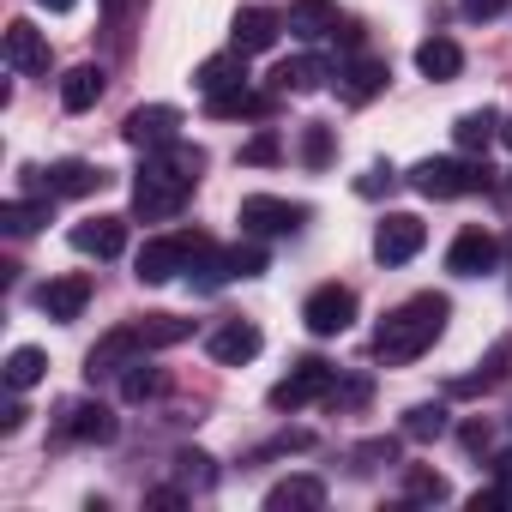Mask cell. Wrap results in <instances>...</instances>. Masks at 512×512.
I'll list each match as a JSON object with an SVG mask.
<instances>
[{
  "instance_id": "cell-1",
  "label": "cell",
  "mask_w": 512,
  "mask_h": 512,
  "mask_svg": "<svg viewBox=\"0 0 512 512\" xmlns=\"http://www.w3.org/2000/svg\"><path fill=\"white\" fill-rule=\"evenodd\" d=\"M446 314H452V302L446 296H410L404 308H392L386 320H380V332H374V362L380 368H404V362H416L440 332H446Z\"/></svg>"
},
{
  "instance_id": "cell-2",
  "label": "cell",
  "mask_w": 512,
  "mask_h": 512,
  "mask_svg": "<svg viewBox=\"0 0 512 512\" xmlns=\"http://www.w3.org/2000/svg\"><path fill=\"white\" fill-rule=\"evenodd\" d=\"M205 253H211V235H205V229L151 235V241L139 247V260H133V278H139V284H169L175 272H193Z\"/></svg>"
},
{
  "instance_id": "cell-3",
  "label": "cell",
  "mask_w": 512,
  "mask_h": 512,
  "mask_svg": "<svg viewBox=\"0 0 512 512\" xmlns=\"http://www.w3.org/2000/svg\"><path fill=\"white\" fill-rule=\"evenodd\" d=\"M410 187L422 199H458V193H482L488 187V169L482 163H464V157H428L410 169Z\"/></svg>"
},
{
  "instance_id": "cell-4",
  "label": "cell",
  "mask_w": 512,
  "mask_h": 512,
  "mask_svg": "<svg viewBox=\"0 0 512 512\" xmlns=\"http://www.w3.org/2000/svg\"><path fill=\"white\" fill-rule=\"evenodd\" d=\"M187 181L181 175H169L151 151H145V169H139V181H133V217H145V223H163V217H175L181 205H187Z\"/></svg>"
},
{
  "instance_id": "cell-5",
  "label": "cell",
  "mask_w": 512,
  "mask_h": 512,
  "mask_svg": "<svg viewBox=\"0 0 512 512\" xmlns=\"http://www.w3.org/2000/svg\"><path fill=\"white\" fill-rule=\"evenodd\" d=\"M302 320H308L314 338L350 332V326H356V290H350V284H320V290L302 302Z\"/></svg>"
},
{
  "instance_id": "cell-6",
  "label": "cell",
  "mask_w": 512,
  "mask_h": 512,
  "mask_svg": "<svg viewBox=\"0 0 512 512\" xmlns=\"http://www.w3.org/2000/svg\"><path fill=\"white\" fill-rule=\"evenodd\" d=\"M332 386H338V368L320 362V356H308V362L290 368V380L272 386V410H302V404H314V398H332Z\"/></svg>"
},
{
  "instance_id": "cell-7",
  "label": "cell",
  "mask_w": 512,
  "mask_h": 512,
  "mask_svg": "<svg viewBox=\"0 0 512 512\" xmlns=\"http://www.w3.org/2000/svg\"><path fill=\"white\" fill-rule=\"evenodd\" d=\"M422 241H428V223L416 211H392L374 229V260L380 266H404V260H416V253H422Z\"/></svg>"
},
{
  "instance_id": "cell-8",
  "label": "cell",
  "mask_w": 512,
  "mask_h": 512,
  "mask_svg": "<svg viewBox=\"0 0 512 512\" xmlns=\"http://www.w3.org/2000/svg\"><path fill=\"white\" fill-rule=\"evenodd\" d=\"M302 223H308V205H290L278 193H247L241 199V229H253V235H296Z\"/></svg>"
},
{
  "instance_id": "cell-9",
  "label": "cell",
  "mask_w": 512,
  "mask_h": 512,
  "mask_svg": "<svg viewBox=\"0 0 512 512\" xmlns=\"http://www.w3.org/2000/svg\"><path fill=\"white\" fill-rule=\"evenodd\" d=\"M494 266H500V241H494L482 223H470V229L452 235V247H446V272H458V278H488Z\"/></svg>"
},
{
  "instance_id": "cell-10",
  "label": "cell",
  "mask_w": 512,
  "mask_h": 512,
  "mask_svg": "<svg viewBox=\"0 0 512 512\" xmlns=\"http://www.w3.org/2000/svg\"><path fill=\"white\" fill-rule=\"evenodd\" d=\"M121 139L139 145V151H163V145L181 139V109H169V103H145V109H133V115L121 121Z\"/></svg>"
},
{
  "instance_id": "cell-11",
  "label": "cell",
  "mask_w": 512,
  "mask_h": 512,
  "mask_svg": "<svg viewBox=\"0 0 512 512\" xmlns=\"http://www.w3.org/2000/svg\"><path fill=\"white\" fill-rule=\"evenodd\" d=\"M151 344H145V332H139V320L133 326H115V332H103L97 344H91V356H85V368H91V380L97 374H121L127 362H139Z\"/></svg>"
},
{
  "instance_id": "cell-12",
  "label": "cell",
  "mask_w": 512,
  "mask_h": 512,
  "mask_svg": "<svg viewBox=\"0 0 512 512\" xmlns=\"http://www.w3.org/2000/svg\"><path fill=\"white\" fill-rule=\"evenodd\" d=\"M7 67H13V73H25V79H49L55 55H49L43 31H37L31 19H13V25H7Z\"/></svg>"
},
{
  "instance_id": "cell-13",
  "label": "cell",
  "mask_w": 512,
  "mask_h": 512,
  "mask_svg": "<svg viewBox=\"0 0 512 512\" xmlns=\"http://www.w3.org/2000/svg\"><path fill=\"white\" fill-rule=\"evenodd\" d=\"M67 241L79 253H91V260H121L127 253V217H85L67 229Z\"/></svg>"
},
{
  "instance_id": "cell-14",
  "label": "cell",
  "mask_w": 512,
  "mask_h": 512,
  "mask_svg": "<svg viewBox=\"0 0 512 512\" xmlns=\"http://www.w3.org/2000/svg\"><path fill=\"white\" fill-rule=\"evenodd\" d=\"M85 302H91V278L85 272H67V278H49L43 290H37V308L49 314V320H79L85 314Z\"/></svg>"
},
{
  "instance_id": "cell-15",
  "label": "cell",
  "mask_w": 512,
  "mask_h": 512,
  "mask_svg": "<svg viewBox=\"0 0 512 512\" xmlns=\"http://www.w3.org/2000/svg\"><path fill=\"white\" fill-rule=\"evenodd\" d=\"M103 91H109V73H103L97 61H79V67H67V73H61V109H67V115L97 109V103H103Z\"/></svg>"
},
{
  "instance_id": "cell-16",
  "label": "cell",
  "mask_w": 512,
  "mask_h": 512,
  "mask_svg": "<svg viewBox=\"0 0 512 512\" xmlns=\"http://www.w3.org/2000/svg\"><path fill=\"white\" fill-rule=\"evenodd\" d=\"M109 175L103 169H91L85 157H61V163H49L43 169V187H49V199H85V193H97Z\"/></svg>"
},
{
  "instance_id": "cell-17",
  "label": "cell",
  "mask_w": 512,
  "mask_h": 512,
  "mask_svg": "<svg viewBox=\"0 0 512 512\" xmlns=\"http://www.w3.org/2000/svg\"><path fill=\"white\" fill-rule=\"evenodd\" d=\"M61 434H67V440H85V446H109V440L121 434V422H115L109 404H67Z\"/></svg>"
},
{
  "instance_id": "cell-18",
  "label": "cell",
  "mask_w": 512,
  "mask_h": 512,
  "mask_svg": "<svg viewBox=\"0 0 512 512\" xmlns=\"http://www.w3.org/2000/svg\"><path fill=\"white\" fill-rule=\"evenodd\" d=\"M205 350H211V362H223V368H241V362H253V356H260V326L229 320V326H217V332L205 338Z\"/></svg>"
},
{
  "instance_id": "cell-19",
  "label": "cell",
  "mask_w": 512,
  "mask_h": 512,
  "mask_svg": "<svg viewBox=\"0 0 512 512\" xmlns=\"http://www.w3.org/2000/svg\"><path fill=\"white\" fill-rule=\"evenodd\" d=\"M386 79H392V67L374 61V55H362V61H350V67L338 73V97H344V103H374V97L386 91Z\"/></svg>"
},
{
  "instance_id": "cell-20",
  "label": "cell",
  "mask_w": 512,
  "mask_h": 512,
  "mask_svg": "<svg viewBox=\"0 0 512 512\" xmlns=\"http://www.w3.org/2000/svg\"><path fill=\"white\" fill-rule=\"evenodd\" d=\"M338 7L332 0H290V19H284V31H296V37H308V43H320V37H338Z\"/></svg>"
},
{
  "instance_id": "cell-21",
  "label": "cell",
  "mask_w": 512,
  "mask_h": 512,
  "mask_svg": "<svg viewBox=\"0 0 512 512\" xmlns=\"http://www.w3.org/2000/svg\"><path fill=\"white\" fill-rule=\"evenodd\" d=\"M193 85H199L205 97H223V91H241V85H247V55H241V49H229V55H211V61H199V73H193Z\"/></svg>"
},
{
  "instance_id": "cell-22",
  "label": "cell",
  "mask_w": 512,
  "mask_h": 512,
  "mask_svg": "<svg viewBox=\"0 0 512 512\" xmlns=\"http://www.w3.org/2000/svg\"><path fill=\"white\" fill-rule=\"evenodd\" d=\"M326 506V482L320 476H284L266 494V512H320Z\"/></svg>"
},
{
  "instance_id": "cell-23",
  "label": "cell",
  "mask_w": 512,
  "mask_h": 512,
  "mask_svg": "<svg viewBox=\"0 0 512 512\" xmlns=\"http://www.w3.org/2000/svg\"><path fill=\"white\" fill-rule=\"evenodd\" d=\"M278 31H284V19H278V13H266V7L235 13V49H241V55H266V49L278 43Z\"/></svg>"
},
{
  "instance_id": "cell-24",
  "label": "cell",
  "mask_w": 512,
  "mask_h": 512,
  "mask_svg": "<svg viewBox=\"0 0 512 512\" xmlns=\"http://www.w3.org/2000/svg\"><path fill=\"white\" fill-rule=\"evenodd\" d=\"M416 67H422V79L446 85V79L464 73V49H458L452 37H428V43H416Z\"/></svg>"
},
{
  "instance_id": "cell-25",
  "label": "cell",
  "mask_w": 512,
  "mask_h": 512,
  "mask_svg": "<svg viewBox=\"0 0 512 512\" xmlns=\"http://www.w3.org/2000/svg\"><path fill=\"white\" fill-rule=\"evenodd\" d=\"M272 85H278L284 97H308V91L326 85V61H320V55H296V61H284V67L272 73Z\"/></svg>"
},
{
  "instance_id": "cell-26",
  "label": "cell",
  "mask_w": 512,
  "mask_h": 512,
  "mask_svg": "<svg viewBox=\"0 0 512 512\" xmlns=\"http://www.w3.org/2000/svg\"><path fill=\"white\" fill-rule=\"evenodd\" d=\"M452 139H458V151H488V139H500V115H494V109L458 115V121H452Z\"/></svg>"
},
{
  "instance_id": "cell-27",
  "label": "cell",
  "mask_w": 512,
  "mask_h": 512,
  "mask_svg": "<svg viewBox=\"0 0 512 512\" xmlns=\"http://www.w3.org/2000/svg\"><path fill=\"white\" fill-rule=\"evenodd\" d=\"M43 374H49V356H43L37 344H19V350L7 356V386H13V392H31Z\"/></svg>"
},
{
  "instance_id": "cell-28",
  "label": "cell",
  "mask_w": 512,
  "mask_h": 512,
  "mask_svg": "<svg viewBox=\"0 0 512 512\" xmlns=\"http://www.w3.org/2000/svg\"><path fill=\"white\" fill-rule=\"evenodd\" d=\"M49 223V199H13L7 211H0V229L7 235H37Z\"/></svg>"
},
{
  "instance_id": "cell-29",
  "label": "cell",
  "mask_w": 512,
  "mask_h": 512,
  "mask_svg": "<svg viewBox=\"0 0 512 512\" xmlns=\"http://www.w3.org/2000/svg\"><path fill=\"white\" fill-rule=\"evenodd\" d=\"M139 332H145V344H151V350H169V344H187V338H193V320H175V314H145V320H139Z\"/></svg>"
},
{
  "instance_id": "cell-30",
  "label": "cell",
  "mask_w": 512,
  "mask_h": 512,
  "mask_svg": "<svg viewBox=\"0 0 512 512\" xmlns=\"http://www.w3.org/2000/svg\"><path fill=\"white\" fill-rule=\"evenodd\" d=\"M163 392V368H145V362H127L121 368V398L127 404H145V398H157Z\"/></svg>"
},
{
  "instance_id": "cell-31",
  "label": "cell",
  "mask_w": 512,
  "mask_h": 512,
  "mask_svg": "<svg viewBox=\"0 0 512 512\" xmlns=\"http://www.w3.org/2000/svg\"><path fill=\"white\" fill-rule=\"evenodd\" d=\"M404 494H410V500H422V506H440L452 488H446V476H440V470H422V464H410V470H404Z\"/></svg>"
},
{
  "instance_id": "cell-32",
  "label": "cell",
  "mask_w": 512,
  "mask_h": 512,
  "mask_svg": "<svg viewBox=\"0 0 512 512\" xmlns=\"http://www.w3.org/2000/svg\"><path fill=\"white\" fill-rule=\"evenodd\" d=\"M205 109H211L217 121H241V115H260V109H266V97H253V91L241 85V91H223V97H205Z\"/></svg>"
},
{
  "instance_id": "cell-33",
  "label": "cell",
  "mask_w": 512,
  "mask_h": 512,
  "mask_svg": "<svg viewBox=\"0 0 512 512\" xmlns=\"http://www.w3.org/2000/svg\"><path fill=\"white\" fill-rule=\"evenodd\" d=\"M332 151H338V139H332V127H320V121H308V127H302V163H308V169H326V163H332Z\"/></svg>"
},
{
  "instance_id": "cell-34",
  "label": "cell",
  "mask_w": 512,
  "mask_h": 512,
  "mask_svg": "<svg viewBox=\"0 0 512 512\" xmlns=\"http://www.w3.org/2000/svg\"><path fill=\"white\" fill-rule=\"evenodd\" d=\"M404 434H410V440H440V434H446V410H440V404L404 410Z\"/></svg>"
},
{
  "instance_id": "cell-35",
  "label": "cell",
  "mask_w": 512,
  "mask_h": 512,
  "mask_svg": "<svg viewBox=\"0 0 512 512\" xmlns=\"http://www.w3.org/2000/svg\"><path fill=\"white\" fill-rule=\"evenodd\" d=\"M284 157V139L278 133H253L247 145H241V163H253V169H266V163H278Z\"/></svg>"
},
{
  "instance_id": "cell-36",
  "label": "cell",
  "mask_w": 512,
  "mask_h": 512,
  "mask_svg": "<svg viewBox=\"0 0 512 512\" xmlns=\"http://www.w3.org/2000/svg\"><path fill=\"white\" fill-rule=\"evenodd\" d=\"M506 362H512V344H500V350L488 356V368H482V374H470V380H458L452 392H482V386H494V380L506 374Z\"/></svg>"
},
{
  "instance_id": "cell-37",
  "label": "cell",
  "mask_w": 512,
  "mask_h": 512,
  "mask_svg": "<svg viewBox=\"0 0 512 512\" xmlns=\"http://www.w3.org/2000/svg\"><path fill=\"white\" fill-rule=\"evenodd\" d=\"M175 470H181V482H187V488H211V482H217V470H211V458H205V452H181V458H175Z\"/></svg>"
},
{
  "instance_id": "cell-38",
  "label": "cell",
  "mask_w": 512,
  "mask_h": 512,
  "mask_svg": "<svg viewBox=\"0 0 512 512\" xmlns=\"http://www.w3.org/2000/svg\"><path fill=\"white\" fill-rule=\"evenodd\" d=\"M458 7H464V19L488 25V19H500V13H506V0H458Z\"/></svg>"
},
{
  "instance_id": "cell-39",
  "label": "cell",
  "mask_w": 512,
  "mask_h": 512,
  "mask_svg": "<svg viewBox=\"0 0 512 512\" xmlns=\"http://www.w3.org/2000/svg\"><path fill=\"white\" fill-rule=\"evenodd\" d=\"M380 187H392V169H380V163H374V169L356 181V193H380Z\"/></svg>"
},
{
  "instance_id": "cell-40",
  "label": "cell",
  "mask_w": 512,
  "mask_h": 512,
  "mask_svg": "<svg viewBox=\"0 0 512 512\" xmlns=\"http://www.w3.org/2000/svg\"><path fill=\"white\" fill-rule=\"evenodd\" d=\"M145 506H187V488H151Z\"/></svg>"
},
{
  "instance_id": "cell-41",
  "label": "cell",
  "mask_w": 512,
  "mask_h": 512,
  "mask_svg": "<svg viewBox=\"0 0 512 512\" xmlns=\"http://www.w3.org/2000/svg\"><path fill=\"white\" fill-rule=\"evenodd\" d=\"M458 440H464L470 452H482V446H488V428H482V422H464V434H458Z\"/></svg>"
},
{
  "instance_id": "cell-42",
  "label": "cell",
  "mask_w": 512,
  "mask_h": 512,
  "mask_svg": "<svg viewBox=\"0 0 512 512\" xmlns=\"http://www.w3.org/2000/svg\"><path fill=\"white\" fill-rule=\"evenodd\" d=\"M25 416H31L25 404H7V416H0V428H7V434H19V428H25Z\"/></svg>"
},
{
  "instance_id": "cell-43",
  "label": "cell",
  "mask_w": 512,
  "mask_h": 512,
  "mask_svg": "<svg viewBox=\"0 0 512 512\" xmlns=\"http://www.w3.org/2000/svg\"><path fill=\"white\" fill-rule=\"evenodd\" d=\"M494 482L512 494V452H500V458H494Z\"/></svg>"
},
{
  "instance_id": "cell-44",
  "label": "cell",
  "mask_w": 512,
  "mask_h": 512,
  "mask_svg": "<svg viewBox=\"0 0 512 512\" xmlns=\"http://www.w3.org/2000/svg\"><path fill=\"white\" fill-rule=\"evenodd\" d=\"M37 7H49V13H73L79 0H37Z\"/></svg>"
},
{
  "instance_id": "cell-45",
  "label": "cell",
  "mask_w": 512,
  "mask_h": 512,
  "mask_svg": "<svg viewBox=\"0 0 512 512\" xmlns=\"http://www.w3.org/2000/svg\"><path fill=\"white\" fill-rule=\"evenodd\" d=\"M500 145H506V151H512V121H506V127H500Z\"/></svg>"
}]
</instances>
